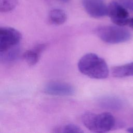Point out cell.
Wrapping results in <instances>:
<instances>
[{
    "mask_svg": "<svg viewBox=\"0 0 133 133\" xmlns=\"http://www.w3.org/2000/svg\"><path fill=\"white\" fill-rule=\"evenodd\" d=\"M78 68L82 74L95 79L105 78L109 73L105 61L94 53L84 55L78 62Z\"/></svg>",
    "mask_w": 133,
    "mask_h": 133,
    "instance_id": "obj_1",
    "label": "cell"
},
{
    "mask_svg": "<svg viewBox=\"0 0 133 133\" xmlns=\"http://www.w3.org/2000/svg\"><path fill=\"white\" fill-rule=\"evenodd\" d=\"M82 120L88 129L96 132L109 131L115 125V119L113 115L108 112L100 114L87 112L83 115Z\"/></svg>",
    "mask_w": 133,
    "mask_h": 133,
    "instance_id": "obj_2",
    "label": "cell"
},
{
    "mask_svg": "<svg viewBox=\"0 0 133 133\" xmlns=\"http://www.w3.org/2000/svg\"><path fill=\"white\" fill-rule=\"evenodd\" d=\"M96 33L102 41L113 44L127 42L132 36L127 29L117 25L99 26L96 30Z\"/></svg>",
    "mask_w": 133,
    "mask_h": 133,
    "instance_id": "obj_3",
    "label": "cell"
},
{
    "mask_svg": "<svg viewBox=\"0 0 133 133\" xmlns=\"http://www.w3.org/2000/svg\"><path fill=\"white\" fill-rule=\"evenodd\" d=\"M22 35L19 31L11 27L0 28V52L18 46Z\"/></svg>",
    "mask_w": 133,
    "mask_h": 133,
    "instance_id": "obj_4",
    "label": "cell"
},
{
    "mask_svg": "<svg viewBox=\"0 0 133 133\" xmlns=\"http://www.w3.org/2000/svg\"><path fill=\"white\" fill-rule=\"evenodd\" d=\"M108 15L115 25L122 26L128 25L129 13L121 3L116 2L111 3L108 6Z\"/></svg>",
    "mask_w": 133,
    "mask_h": 133,
    "instance_id": "obj_5",
    "label": "cell"
},
{
    "mask_svg": "<svg viewBox=\"0 0 133 133\" xmlns=\"http://www.w3.org/2000/svg\"><path fill=\"white\" fill-rule=\"evenodd\" d=\"M83 6L87 13L95 18L108 15V6L103 0H83Z\"/></svg>",
    "mask_w": 133,
    "mask_h": 133,
    "instance_id": "obj_6",
    "label": "cell"
},
{
    "mask_svg": "<svg viewBox=\"0 0 133 133\" xmlns=\"http://www.w3.org/2000/svg\"><path fill=\"white\" fill-rule=\"evenodd\" d=\"M44 91L49 95L59 96L73 95L75 89L71 85L61 82H50L44 87Z\"/></svg>",
    "mask_w": 133,
    "mask_h": 133,
    "instance_id": "obj_7",
    "label": "cell"
},
{
    "mask_svg": "<svg viewBox=\"0 0 133 133\" xmlns=\"http://www.w3.org/2000/svg\"><path fill=\"white\" fill-rule=\"evenodd\" d=\"M46 45L39 44L35 46L33 49L26 50L23 54V57L26 63L30 65L36 64L41 56V54L45 49Z\"/></svg>",
    "mask_w": 133,
    "mask_h": 133,
    "instance_id": "obj_8",
    "label": "cell"
},
{
    "mask_svg": "<svg viewBox=\"0 0 133 133\" xmlns=\"http://www.w3.org/2000/svg\"><path fill=\"white\" fill-rule=\"evenodd\" d=\"M112 74L115 77L122 78L133 76V62L116 66L112 69Z\"/></svg>",
    "mask_w": 133,
    "mask_h": 133,
    "instance_id": "obj_9",
    "label": "cell"
},
{
    "mask_svg": "<svg viewBox=\"0 0 133 133\" xmlns=\"http://www.w3.org/2000/svg\"><path fill=\"white\" fill-rule=\"evenodd\" d=\"M100 104L106 109L118 110L123 107L124 103L123 101L116 97H106L100 100Z\"/></svg>",
    "mask_w": 133,
    "mask_h": 133,
    "instance_id": "obj_10",
    "label": "cell"
},
{
    "mask_svg": "<svg viewBox=\"0 0 133 133\" xmlns=\"http://www.w3.org/2000/svg\"><path fill=\"white\" fill-rule=\"evenodd\" d=\"M50 22L56 25H61L64 23L66 20V13L62 9L55 8L52 9L49 15Z\"/></svg>",
    "mask_w": 133,
    "mask_h": 133,
    "instance_id": "obj_11",
    "label": "cell"
},
{
    "mask_svg": "<svg viewBox=\"0 0 133 133\" xmlns=\"http://www.w3.org/2000/svg\"><path fill=\"white\" fill-rule=\"evenodd\" d=\"M20 54V49L18 46L14 47L4 52H0V58L2 61L8 62L16 60Z\"/></svg>",
    "mask_w": 133,
    "mask_h": 133,
    "instance_id": "obj_12",
    "label": "cell"
},
{
    "mask_svg": "<svg viewBox=\"0 0 133 133\" xmlns=\"http://www.w3.org/2000/svg\"><path fill=\"white\" fill-rule=\"evenodd\" d=\"M18 0H1L0 11L6 12L12 10L16 6Z\"/></svg>",
    "mask_w": 133,
    "mask_h": 133,
    "instance_id": "obj_13",
    "label": "cell"
},
{
    "mask_svg": "<svg viewBox=\"0 0 133 133\" xmlns=\"http://www.w3.org/2000/svg\"><path fill=\"white\" fill-rule=\"evenodd\" d=\"M56 132L81 133V132H83V130H82L79 127H78L76 125L69 124L63 126L61 128H59L57 131H56Z\"/></svg>",
    "mask_w": 133,
    "mask_h": 133,
    "instance_id": "obj_14",
    "label": "cell"
},
{
    "mask_svg": "<svg viewBox=\"0 0 133 133\" xmlns=\"http://www.w3.org/2000/svg\"><path fill=\"white\" fill-rule=\"evenodd\" d=\"M121 4L126 8H128L133 10V1L132 0H123Z\"/></svg>",
    "mask_w": 133,
    "mask_h": 133,
    "instance_id": "obj_15",
    "label": "cell"
},
{
    "mask_svg": "<svg viewBox=\"0 0 133 133\" xmlns=\"http://www.w3.org/2000/svg\"><path fill=\"white\" fill-rule=\"evenodd\" d=\"M128 25L132 29H133V17L129 18V21H128Z\"/></svg>",
    "mask_w": 133,
    "mask_h": 133,
    "instance_id": "obj_16",
    "label": "cell"
},
{
    "mask_svg": "<svg viewBox=\"0 0 133 133\" xmlns=\"http://www.w3.org/2000/svg\"><path fill=\"white\" fill-rule=\"evenodd\" d=\"M127 131L129 132H133V127H130L127 129Z\"/></svg>",
    "mask_w": 133,
    "mask_h": 133,
    "instance_id": "obj_17",
    "label": "cell"
},
{
    "mask_svg": "<svg viewBox=\"0 0 133 133\" xmlns=\"http://www.w3.org/2000/svg\"><path fill=\"white\" fill-rule=\"evenodd\" d=\"M61 1H64V2H67V1H69V0H61Z\"/></svg>",
    "mask_w": 133,
    "mask_h": 133,
    "instance_id": "obj_18",
    "label": "cell"
}]
</instances>
